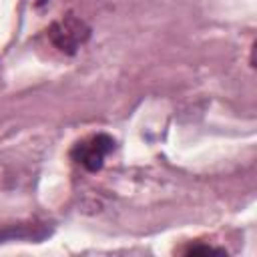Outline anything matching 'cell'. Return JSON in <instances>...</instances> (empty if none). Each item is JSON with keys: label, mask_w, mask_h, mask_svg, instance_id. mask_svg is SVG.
Segmentation results:
<instances>
[{"label": "cell", "mask_w": 257, "mask_h": 257, "mask_svg": "<svg viewBox=\"0 0 257 257\" xmlns=\"http://www.w3.org/2000/svg\"><path fill=\"white\" fill-rule=\"evenodd\" d=\"M185 253L187 255H197V253H219V255H223L225 251L223 249H215L211 245H191L189 249H185Z\"/></svg>", "instance_id": "3"}, {"label": "cell", "mask_w": 257, "mask_h": 257, "mask_svg": "<svg viewBox=\"0 0 257 257\" xmlns=\"http://www.w3.org/2000/svg\"><path fill=\"white\" fill-rule=\"evenodd\" d=\"M88 34H90V28L72 14H66L64 18L56 20L48 30L52 44L66 54H74L76 48L88 38Z\"/></svg>", "instance_id": "1"}, {"label": "cell", "mask_w": 257, "mask_h": 257, "mask_svg": "<svg viewBox=\"0 0 257 257\" xmlns=\"http://www.w3.org/2000/svg\"><path fill=\"white\" fill-rule=\"evenodd\" d=\"M114 149V141L108 135H94L84 143H78L72 151V157L86 169V171H98L106 159V155Z\"/></svg>", "instance_id": "2"}]
</instances>
